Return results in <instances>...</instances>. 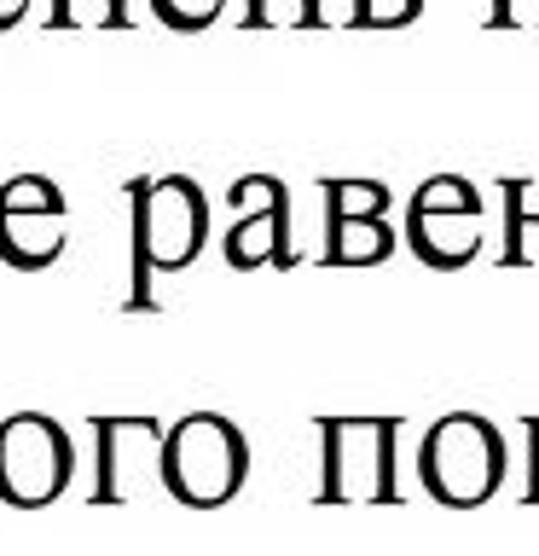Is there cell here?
<instances>
[{"instance_id":"8fae6325","label":"cell","mask_w":539,"mask_h":556,"mask_svg":"<svg viewBox=\"0 0 539 556\" xmlns=\"http://www.w3.org/2000/svg\"><path fill=\"white\" fill-rule=\"evenodd\" d=\"M504 186V267L539 261V186L534 180H499Z\"/></svg>"},{"instance_id":"5b68a950","label":"cell","mask_w":539,"mask_h":556,"mask_svg":"<svg viewBox=\"0 0 539 556\" xmlns=\"http://www.w3.org/2000/svg\"><path fill=\"white\" fill-rule=\"evenodd\" d=\"M481 191L464 174H435L406 198V243L435 273H459L481 255Z\"/></svg>"},{"instance_id":"30bf717a","label":"cell","mask_w":539,"mask_h":556,"mask_svg":"<svg viewBox=\"0 0 539 556\" xmlns=\"http://www.w3.org/2000/svg\"><path fill=\"white\" fill-rule=\"evenodd\" d=\"M394 226L389 220H325V267H372L394 255Z\"/></svg>"},{"instance_id":"5bb4252c","label":"cell","mask_w":539,"mask_h":556,"mask_svg":"<svg viewBox=\"0 0 539 556\" xmlns=\"http://www.w3.org/2000/svg\"><path fill=\"white\" fill-rule=\"evenodd\" d=\"M151 12L163 17L168 29L191 35V29H209V24H215V17L226 12V0H151Z\"/></svg>"},{"instance_id":"7a4b0ae2","label":"cell","mask_w":539,"mask_h":556,"mask_svg":"<svg viewBox=\"0 0 539 556\" xmlns=\"http://www.w3.org/2000/svg\"><path fill=\"white\" fill-rule=\"evenodd\" d=\"M156 481L180 504H191V510H215V504L238 498V486L250 481V441H243V429L233 417L191 412L163 429Z\"/></svg>"},{"instance_id":"d6986e66","label":"cell","mask_w":539,"mask_h":556,"mask_svg":"<svg viewBox=\"0 0 539 556\" xmlns=\"http://www.w3.org/2000/svg\"><path fill=\"white\" fill-rule=\"evenodd\" d=\"M504 12H511V0H493V12H487V24H504Z\"/></svg>"},{"instance_id":"6da1fadb","label":"cell","mask_w":539,"mask_h":556,"mask_svg":"<svg viewBox=\"0 0 539 556\" xmlns=\"http://www.w3.org/2000/svg\"><path fill=\"white\" fill-rule=\"evenodd\" d=\"M128 220H134V261H128V313L156 307L151 278L186 273L209 243V198L198 180L168 174V180H128Z\"/></svg>"},{"instance_id":"ba28073f","label":"cell","mask_w":539,"mask_h":556,"mask_svg":"<svg viewBox=\"0 0 539 556\" xmlns=\"http://www.w3.org/2000/svg\"><path fill=\"white\" fill-rule=\"evenodd\" d=\"M226 203H233V232L221 238L226 267L255 273V267H296L290 250V191L273 174H243V180L226 186Z\"/></svg>"},{"instance_id":"52a82bcc","label":"cell","mask_w":539,"mask_h":556,"mask_svg":"<svg viewBox=\"0 0 539 556\" xmlns=\"http://www.w3.org/2000/svg\"><path fill=\"white\" fill-rule=\"evenodd\" d=\"M64 191L47 174H17L0 186V261L12 273H41L64 255Z\"/></svg>"},{"instance_id":"277c9868","label":"cell","mask_w":539,"mask_h":556,"mask_svg":"<svg viewBox=\"0 0 539 556\" xmlns=\"http://www.w3.org/2000/svg\"><path fill=\"white\" fill-rule=\"evenodd\" d=\"M417 476L424 493L452 504V510H476L504 486V441L493 417L452 412L441 424H429L424 446H417Z\"/></svg>"},{"instance_id":"9a60e30c","label":"cell","mask_w":539,"mask_h":556,"mask_svg":"<svg viewBox=\"0 0 539 556\" xmlns=\"http://www.w3.org/2000/svg\"><path fill=\"white\" fill-rule=\"evenodd\" d=\"M424 12V0H354L348 24L354 29H394V24H412Z\"/></svg>"},{"instance_id":"4fadbf2b","label":"cell","mask_w":539,"mask_h":556,"mask_svg":"<svg viewBox=\"0 0 539 556\" xmlns=\"http://www.w3.org/2000/svg\"><path fill=\"white\" fill-rule=\"evenodd\" d=\"M52 29H128V0H52Z\"/></svg>"},{"instance_id":"9c48e42d","label":"cell","mask_w":539,"mask_h":556,"mask_svg":"<svg viewBox=\"0 0 539 556\" xmlns=\"http://www.w3.org/2000/svg\"><path fill=\"white\" fill-rule=\"evenodd\" d=\"M163 417H93V504H122L139 493V469H156Z\"/></svg>"},{"instance_id":"7c38bea8","label":"cell","mask_w":539,"mask_h":556,"mask_svg":"<svg viewBox=\"0 0 539 556\" xmlns=\"http://www.w3.org/2000/svg\"><path fill=\"white\" fill-rule=\"evenodd\" d=\"M389 203L394 191L383 180H325V220H377Z\"/></svg>"},{"instance_id":"2e32d148","label":"cell","mask_w":539,"mask_h":556,"mask_svg":"<svg viewBox=\"0 0 539 556\" xmlns=\"http://www.w3.org/2000/svg\"><path fill=\"white\" fill-rule=\"evenodd\" d=\"M243 24H250V29L273 24V0H250V12H243ZM296 24H325L319 0H296Z\"/></svg>"},{"instance_id":"ac0fdd59","label":"cell","mask_w":539,"mask_h":556,"mask_svg":"<svg viewBox=\"0 0 539 556\" xmlns=\"http://www.w3.org/2000/svg\"><path fill=\"white\" fill-rule=\"evenodd\" d=\"M24 12H29V0H0V29L24 24Z\"/></svg>"},{"instance_id":"e0dca14e","label":"cell","mask_w":539,"mask_h":556,"mask_svg":"<svg viewBox=\"0 0 539 556\" xmlns=\"http://www.w3.org/2000/svg\"><path fill=\"white\" fill-rule=\"evenodd\" d=\"M522 429H528V481H522V498H539V417H522Z\"/></svg>"},{"instance_id":"8992f818","label":"cell","mask_w":539,"mask_h":556,"mask_svg":"<svg viewBox=\"0 0 539 556\" xmlns=\"http://www.w3.org/2000/svg\"><path fill=\"white\" fill-rule=\"evenodd\" d=\"M76 476V446L70 429L47 412H17L0 424V498L12 510H41Z\"/></svg>"},{"instance_id":"3957f363","label":"cell","mask_w":539,"mask_h":556,"mask_svg":"<svg viewBox=\"0 0 539 556\" xmlns=\"http://www.w3.org/2000/svg\"><path fill=\"white\" fill-rule=\"evenodd\" d=\"M319 504L400 498V417H319Z\"/></svg>"}]
</instances>
